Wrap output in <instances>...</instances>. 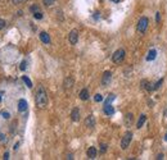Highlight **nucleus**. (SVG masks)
<instances>
[{"instance_id":"obj_12","label":"nucleus","mask_w":167,"mask_h":160,"mask_svg":"<svg viewBox=\"0 0 167 160\" xmlns=\"http://www.w3.org/2000/svg\"><path fill=\"white\" fill-rule=\"evenodd\" d=\"M26 109H27L26 100H24V99H21L20 103H18V110H20V112H26Z\"/></svg>"},{"instance_id":"obj_27","label":"nucleus","mask_w":167,"mask_h":160,"mask_svg":"<svg viewBox=\"0 0 167 160\" xmlns=\"http://www.w3.org/2000/svg\"><path fill=\"white\" fill-rule=\"evenodd\" d=\"M31 12H34V13H36V12H40L39 7H37V5H32V7H31Z\"/></svg>"},{"instance_id":"obj_6","label":"nucleus","mask_w":167,"mask_h":160,"mask_svg":"<svg viewBox=\"0 0 167 160\" xmlns=\"http://www.w3.org/2000/svg\"><path fill=\"white\" fill-rule=\"evenodd\" d=\"M111 79H112V73L109 71L104 72V74H103V78H102V85L103 86H108L109 83H111Z\"/></svg>"},{"instance_id":"obj_11","label":"nucleus","mask_w":167,"mask_h":160,"mask_svg":"<svg viewBox=\"0 0 167 160\" xmlns=\"http://www.w3.org/2000/svg\"><path fill=\"white\" fill-rule=\"evenodd\" d=\"M40 40H41L44 44H50V36L46 34V32H41V34H40Z\"/></svg>"},{"instance_id":"obj_8","label":"nucleus","mask_w":167,"mask_h":160,"mask_svg":"<svg viewBox=\"0 0 167 160\" xmlns=\"http://www.w3.org/2000/svg\"><path fill=\"white\" fill-rule=\"evenodd\" d=\"M85 124H86L87 128H94V126H95V118H94V115H89V117L86 118V120H85Z\"/></svg>"},{"instance_id":"obj_9","label":"nucleus","mask_w":167,"mask_h":160,"mask_svg":"<svg viewBox=\"0 0 167 160\" xmlns=\"http://www.w3.org/2000/svg\"><path fill=\"white\" fill-rule=\"evenodd\" d=\"M63 86H64L66 90L71 89V87L73 86V78H72V77H67V78L64 79V83H63Z\"/></svg>"},{"instance_id":"obj_30","label":"nucleus","mask_w":167,"mask_h":160,"mask_svg":"<svg viewBox=\"0 0 167 160\" xmlns=\"http://www.w3.org/2000/svg\"><path fill=\"white\" fill-rule=\"evenodd\" d=\"M23 1H26V0H13L14 4H20V3H23Z\"/></svg>"},{"instance_id":"obj_17","label":"nucleus","mask_w":167,"mask_h":160,"mask_svg":"<svg viewBox=\"0 0 167 160\" xmlns=\"http://www.w3.org/2000/svg\"><path fill=\"white\" fill-rule=\"evenodd\" d=\"M156 56H157V51L153 49V50H150L149 51V54H148V56H147V60H154L156 59Z\"/></svg>"},{"instance_id":"obj_13","label":"nucleus","mask_w":167,"mask_h":160,"mask_svg":"<svg viewBox=\"0 0 167 160\" xmlns=\"http://www.w3.org/2000/svg\"><path fill=\"white\" fill-rule=\"evenodd\" d=\"M95 156H97V149H95V147H89V150H87V158L95 159Z\"/></svg>"},{"instance_id":"obj_15","label":"nucleus","mask_w":167,"mask_h":160,"mask_svg":"<svg viewBox=\"0 0 167 160\" xmlns=\"http://www.w3.org/2000/svg\"><path fill=\"white\" fill-rule=\"evenodd\" d=\"M145 120H147V117L144 114H141L140 118H139V120H138V124H136V127H138V128H141V127H143V124L145 123Z\"/></svg>"},{"instance_id":"obj_4","label":"nucleus","mask_w":167,"mask_h":160,"mask_svg":"<svg viewBox=\"0 0 167 160\" xmlns=\"http://www.w3.org/2000/svg\"><path fill=\"white\" fill-rule=\"evenodd\" d=\"M148 23H149V21H148L147 17H141L140 19H139V22H138V31L140 32V34H144V32L147 31Z\"/></svg>"},{"instance_id":"obj_19","label":"nucleus","mask_w":167,"mask_h":160,"mask_svg":"<svg viewBox=\"0 0 167 160\" xmlns=\"http://www.w3.org/2000/svg\"><path fill=\"white\" fill-rule=\"evenodd\" d=\"M23 82L27 85V87H28V89H31V87H32V82H31V79H30L27 76H23Z\"/></svg>"},{"instance_id":"obj_34","label":"nucleus","mask_w":167,"mask_h":160,"mask_svg":"<svg viewBox=\"0 0 167 160\" xmlns=\"http://www.w3.org/2000/svg\"><path fill=\"white\" fill-rule=\"evenodd\" d=\"M165 117H167V108H166V110H165Z\"/></svg>"},{"instance_id":"obj_7","label":"nucleus","mask_w":167,"mask_h":160,"mask_svg":"<svg viewBox=\"0 0 167 160\" xmlns=\"http://www.w3.org/2000/svg\"><path fill=\"white\" fill-rule=\"evenodd\" d=\"M71 119L73 122H78L80 120V110H78V108H75L72 110V113H71Z\"/></svg>"},{"instance_id":"obj_36","label":"nucleus","mask_w":167,"mask_h":160,"mask_svg":"<svg viewBox=\"0 0 167 160\" xmlns=\"http://www.w3.org/2000/svg\"><path fill=\"white\" fill-rule=\"evenodd\" d=\"M0 101H1V96H0Z\"/></svg>"},{"instance_id":"obj_24","label":"nucleus","mask_w":167,"mask_h":160,"mask_svg":"<svg viewBox=\"0 0 167 160\" xmlns=\"http://www.w3.org/2000/svg\"><path fill=\"white\" fill-rule=\"evenodd\" d=\"M1 117L4 118V119H9V118H10L9 112H3V113H1Z\"/></svg>"},{"instance_id":"obj_20","label":"nucleus","mask_w":167,"mask_h":160,"mask_svg":"<svg viewBox=\"0 0 167 160\" xmlns=\"http://www.w3.org/2000/svg\"><path fill=\"white\" fill-rule=\"evenodd\" d=\"M162 83H163V78L158 79V82L154 85V86H153V90H158V89H160V87H161V85H162Z\"/></svg>"},{"instance_id":"obj_29","label":"nucleus","mask_w":167,"mask_h":160,"mask_svg":"<svg viewBox=\"0 0 167 160\" xmlns=\"http://www.w3.org/2000/svg\"><path fill=\"white\" fill-rule=\"evenodd\" d=\"M100 147H102V149H100V151H102V153H105V150H107V145H105V143H102V146H100Z\"/></svg>"},{"instance_id":"obj_1","label":"nucleus","mask_w":167,"mask_h":160,"mask_svg":"<svg viewBox=\"0 0 167 160\" xmlns=\"http://www.w3.org/2000/svg\"><path fill=\"white\" fill-rule=\"evenodd\" d=\"M36 105L40 109H44L48 105V95H46V91L43 87H40L36 92Z\"/></svg>"},{"instance_id":"obj_10","label":"nucleus","mask_w":167,"mask_h":160,"mask_svg":"<svg viewBox=\"0 0 167 160\" xmlns=\"http://www.w3.org/2000/svg\"><path fill=\"white\" fill-rule=\"evenodd\" d=\"M104 113L107 115H113L114 114V109L111 104H104Z\"/></svg>"},{"instance_id":"obj_31","label":"nucleus","mask_w":167,"mask_h":160,"mask_svg":"<svg viewBox=\"0 0 167 160\" xmlns=\"http://www.w3.org/2000/svg\"><path fill=\"white\" fill-rule=\"evenodd\" d=\"M4 159H5V160L9 159V153H5V154H4Z\"/></svg>"},{"instance_id":"obj_25","label":"nucleus","mask_w":167,"mask_h":160,"mask_svg":"<svg viewBox=\"0 0 167 160\" xmlns=\"http://www.w3.org/2000/svg\"><path fill=\"white\" fill-rule=\"evenodd\" d=\"M26 68H27V62H26V60H23V62L21 63L20 69H21V71H24V69H26Z\"/></svg>"},{"instance_id":"obj_23","label":"nucleus","mask_w":167,"mask_h":160,"mask_svg":"<svg viewBox=\"0 0 167 160\" xmlns=\"http://www.w3.org/2000/svg\"><path fill=\"white\" fill-rule=\"evenodd\" d=\"M54 3H55V0H44V4L46 5V7H50V5H53Z\"/></svg>"},{"instance_id":"obj_2","label":"nucleus","mask_w":167,"mask_h":160,"mask_svg":"<svg viewBox=\"0 0 167 160\" xmlns=\"http://www.w3.org/2000/svg\"><path fill=\"white\" fill-rule=\"evenodd\" d=\"M125 59V50L124 49H118L117 51H114L113 56H112V60H113L116 64H120V63H122Z\"/></svg>"},{"instance_id":"obj_22","label":"nucleus","mask_w":167,"mask_h":160,"mask_svg":"<svg viewBox=\"0 0 167 160\" xmlns=\"http://www.w3.org/2000/svg\"><path fill=\"white\" fill-rule=\"evenodd\" d=\"M94 100H95V101H97V103H100V101H102V100H103V96H102V95H100V93H97V95H95V96H94Z\"/></svg>"},{"instance_id":"obj_3","label":"nucleus","mask_w":167,"mask_h":160,"mask_svg":"<svg viewBox=\"0 0 167 160\" xmlns=\"http://www.w3.org/2000/svg\"><path fill=\"white\" fill-rule=\"evenodd\" d=\"M131 140H133V133H131L130 131L126 132L124 134V137H122V141H121V147L122 150H126V149L128 147V145H130Z\"/></svg>"},{"instance_id":"obj_5","label":"nucleus","mask_w":167,"mask_h":160,"mask_svg":"<svg viewBox=\"0 0 167 160\" xmlns=\"http://www.w3.org/2000/svg\"><path fill=\"white\" fill-rule=\"evenodd\" d=\"M68 40H70V42L72 44V45H76V44H77V41H78V31L77 30H72V31L70 32Z\"/></svg>"},{"instance_id":"obj_32","label":"nucleus","mask_w":167,"mask_h":160,"mask_svg":"<svg viewBox=\"0 0 167 160\" xmlns=\"http://www.w3.org/2000/svg\"><path fill=\"white\" fill-rule=\"evenodd\" d=\"M160 13H157V15H156V21H157V23H158V22H160Z\"/></svg>"},{"instance_id":"obj_26","label":"nucleus","mask_w":167,"mask_h":160,"mask_svg":"<svg viewBox=\"0 0 167 160\" xmlns=\"http://www.w3.org/2000/svg\"><path fill=\"white\" fill-rule=\"evenodd\" d=\"M34 17L36 18V19H41V18H43V13H41V12H36V13H34Z\"/></svg>"},{"instance_id":"obj_35","label":"nucleus","mask_w":167,"mask_h":160,"mask_svg":"<svg viewBox=\"0 0 167 160\" xmlns=\"http://www.w3.org/2000/svg\"><path fill=\"white\" fill-rule=\"evenodd\" d=\"M165 141H167V132H166V134H165Z\"/></svg>"},{"instance_id":"obj_16","label":"nucleus","mask_w":167,"mask_h":160,"mask_svg":"<svg viewBox=\"0 0 167 160\" xmlns=\"http://www.w3.org/2000/svg\"><path fill=\"white\" fill-rule=\"evenodd\" d=\"M133 120H134L133 114H126V117H125V124H126V126L130 127L131 123H133Z\"/></svg>"},{"instance_id":"obj_21","label":"nucleus","mask_w":167,"mask_h":160,"mask_svg":"<svg viewBox=\"0 0 167 160\" xmlns=\"http://www.w3.org/2000/svg\"><path fill=\"white\" fill-rule=\"evenodd\" d=\"M114 99H116V96H114L113 93H111V95H109L108 97H107V100H105V104H111L112 101L114 100Z\"/></svg>"},{"instance_id":"obj_33","label":"nucleus","mask_w":167,"mask_h":160,"mask_svg":"<svg viewBox=\"0 0 167 160\" xmlns=\"http://www.w3.org/2000/svg\"><path fill=\"white\" fill-rule=\"evenodd\" d=\"M157 159H163V154H162V155H161V154H160V155L157 156Z\"/></svg>"},{"instance_id":"obj_18","label":"nucleus","mask_w":167,"mask_h":160,"mask_svg":"<svg viewBox=\"0 0 167 160\" xmlns=\"http://www.w3.org/2000/svg\"><path fill=\"white\" fill-rule=\"evenodd\" d=\"M141 86H143V89H145L147 91H152L153 90V87H150V85H149V82H148V81H141Z\"/></svg>"},{"instance_id":"obj_14","label":"nucleus","mask_w":167,"mask_h":160,"mask_svg":"<svg viewBox=\"0 0 167 160\" xmlns=\"http://www.w3.org/2000/svg\"><path fill=\"white\" fill-rule=\"evenodd\" d=\"M80 99H81L82 101H86L87 99H89V91H87V89H84V90L80 92Z\"/></svg>"},{"instance_id":"obj_28","label":"nucleus","mask_w":167,"mask_h":160,"mask_svg":"<svg viewBox=\"0 0 167 160\" xmlns=\"http://www.w3.org/2000/svg\"><path fill=\"white\" fill-rule=\"evenodd\" d=\"M5 27V21L4 19H0V30H3Z\"/></svg>"}]
</instances>
